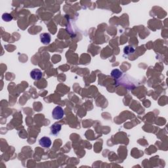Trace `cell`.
I'll list each match as a JSON object with an SVG mask.
<instances>
[{
  "label": "cell",
  "instance_id": "cell-1",
  "mask_svg": "<svg viewBox=\"0 0 168 168\" xmlns=\"http://www.w3.org/2000/svg\"><path fill=\"white\" fill-rule=\"evenodd\" d=\"M64 115V112L61 106H56L52 112V117L55 120H60Z\"/></svg>",
  "mask_w": 168,
  "mask_h": 168
},
{
  "label": "cell",
  "instance_id": "cell-2",
  "mask_svg": "<svg viewBox=\"0 0 168 168\" xmlns=\"http://www.w3.org/2000/svg\"><path fill=\"white\" fill-rule=\"evenodd\" d=\"M39 143L43 148H49L51 145V140L47 137H43L39 139Z\"/></svg>",
  "mask_w": 168,
  "mask_h": 168
},
{
  "label": "cell",
  "instance_id": "cell-3",
  "mask_svg": "<svg viewBox=\"0 0 168 168\" xmlns=\"http://www.w3.org/2000/svg\"><path fill=\"white\" fill-rule=\"evenodd\" d=\"M30 77L34 80H39L42 78V72L39 69H34L30 72Z\"/></svg>",
  "mask_w": 168,
  "mask_h": 168
},
{
  "label": "cell",
  "instance_id": "cell-4",
  "mask_svg": "<svg viewBox=\"0 0 168 168\" xmlns=\"http://www.w3.org/2000/svg\"><path fill=\"white\" fill-rule=\"evenodd\" d=\"M40 40L44 45H48L51 42V36L48 33H42L40 34Z\"/></svg>",
  "mask_w": 168,
  "mask_h": 168
},
{
  "label": "cell",
  "instance_id": "cell-5",
  "mask_svg": "<svg viewBox=\"0 0 168 168\" xmlns=\"http://www.w3.org/2000/svg\"><path fill=\"white\" fill-rule=\"evenodd\" d=\"M62 125L58 123H55L53 124L51 127V133L53 135H57L61 130Z\"/></svg>",
  "mask_w": 168,
  "mask_h": 168
},
{
  "label": "cell",
  "instance_id": "cell-6",
  "mask_svg": "<svg viewBox=\"0 0 168 168\" xmlns=\"http://www.w3.org/2000/svg\"><path fill=\"white\" fill-rule=\"evenodd\" d=\"M111 76L114 78L118 79L122 76V72L118 69H114L111 72Z\"/></svg>",
  "mask_w": 168,
  "mask_h": 168
},
{
  "label": "cell",
  "instance_id": "cell-7",
  "mask_svg": "<svg viewBox=\"0 0 168 168\" xmlns=\"http://www.w3.org/2000/svg\"><path fill=\"white\" fill-rule=\"evenodd\" d=\"M123 52H124V53L126 55L131 54V53L135 52V49L131 46L127 45L125 47L124 49H123Z\"/></svg>",
  "mask_w": 168,
  "mask_h": 168
},
{
  "label": "cell",
  "instance_id": "cell-8",
  "mask_svg": "<svg viewBox=\"0 0 168 168\" xmlns=\"http://www.w3.org/2000/svg\"><path fill=\"white\" fill-rule=\"evenodd\" d=\"M2 19L4 21H6V22H9L13 19V17L9 13H4L2 15Z\"/></svg>",
  "mask_w": 168,
  "mask_h": 168
}]
</instances>
